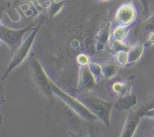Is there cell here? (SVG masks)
<instances>
[{"label":"cell","mask_w":154,"mask_h":137,"mask_svg":"<svg viewBox=\"0 0 154 137\" xmlns=\"http://www.w3.org/2000/svg\"><path fill=\"white\" fill-rule=\"evenodd\" d=\"M40 27L41 23L38 24L37 26H36L35 28V30L32 32V33L29 36V37L21 44V45L17 48V50L14 53L13 57H12V59L11 60L5 72L4 76H3V80L5 79V78L8 76L9 74H10L15 68L19 66L27 58L30 51H31L33 43H34L35 39L38 33Z\"/></svg>","instance_id":"4"},{"label":"cell","mask_w":154,"mask_h":137,"mask_svg":"<svg viewBox=\"0 0 154 137\" xmlns=\"http://www.w3.org/2000/svg\"><path fill=\"white\" fill-rule=\"evenodd\" d=\"M89 67H90V70H91V72H93V74L95 75L97 80L99 79L101 77L103 76L102 65L95 63V62H90V64H89Z\"/></svg>","instance_id":"18"},{"label":"cell","mask_w":154,"mask_h":137,"mask_svg":"<svg viewBox=\"0 0 154 137\" xmlns=\"http://www.w3.org/2000/svg\"><path fill=\"white\" fill-rule=\"evenodd\" d=\"M76 61L80 66H88L90 63V57L85 54H81L77 57Z\"/></svg>","instance_id":"20"},{"label":"cell","mask_w":154,"mask_h":137,"mask_svg":"<svg viewBox=\"0 0 154 137\" xmlns=\"http://www.w3.org/2000/svg\"><path fill=\"white\" fill-rule=\"evenodd\" d=\"M144 116H147V117H154V108H150V109L147 110V111L145 112Z\"/></svg>","instance_id":"24"},{"label":"cell","mask_w":154,"mask_h":137,"mask_svg":"<svg viewBox=\"0 0 154 137\" xmlns=\"http://www.w3.org/2000/svg\"><path fill=\"white\" fill-rule=\"evenodd\" d=\"M51 84L52 86L53 92L56 96L60 97L63 102L67 104L72 109H73L78 114H79L81 117L89 121H93L97 119V116L95 115L82 102L81 99H78L74 96H71L69 93L65 92L64 90H62L60 87H59L51 79Z\"/></svg>","instance_id":"3"},{"label":"cell","mask_w":154,"mask_h":137,"mask_svg":"<svg viewBox=\"0 0 154 137\" xmlns=\"http://www.w3.org/2000/svg\"><path fill=\"white\" fill-rule=\"evenodd\" d=\"M29 69L30 75L35 86L48 100L51 102L54 93L51 84V78L48 77L40 62L36 58L32 60L29 64Z\"/></svg>","instance_id":"2"},{"label":"cell","mask_w":154,"mask_h":137,"mask_svg":"<svg viewBox=\"0 0 154 137\" xmlns=\"http://www.w3.org/2000/svg\"><path fill=\"white\" fill-rule=\"evenodd\" d=\"M65 1H61L60 2L55 3L54 5H53L51 7V10H50V13L52 16H55L60 10L63 8V6L64 5Z\"/></svg>","instance_id":"21"},{"label":"cell","mask_w":154,"mask_h":137,"mask_svg":"<svg viewBox=\"0 0 154 137\" xmlns=\"http://www.w3.org/2000/svg\"><path fill=\"white\" fill-rule=\"evenodd\" d=\"M111 22L105 23L102 26L96 36V49L102 51L109 44L111 39Z\"/></svg>","instance_id":"10"},{"label":"cell","mask_w":154,"mask_h":137,"mask_svg":"<svg viewBox=\"0 0 154 137\" xmlns=\"http://www.w3.org/2000/svg\"><path fill=\"white\" fill-rule=\"evenodd\" d=\"M98 1H100V2H106L108 0H98Z\"/></svg>","instance_id":"25"},{"label":"cell","mask_w":154,"mask_h":137,"mask_svg":"<svg viewBox=\"0 0 154 137\" xmlns=\"http://www.w3.org/2000/svg\"><path fill=\"white\" fill-rule=\"evenodd\" d=\"M80 99L95 115L97 116L98 118L107 126H110L114 102L99 97L93 90L84 92L80 95Z\"/></svg>","instance_id":"1"},{"label":"cell","mask_w":154,"mask_h":137,"mask_svg":"<svg viewBox=\"0 0 154 137\" xmlns=\"http://www.w3.org/2000/svg\"><path fill=\"white\" fill-rule=\"evenodd\" d=\"M131 26H117L112 32H111V38L116 40L124 41L127 36Z\"/></svg>","instance_id":"15"},{"label":"cell","mask_w":154,"mask_h":137,"mask_svg":"<svg viewBox=\"0 0 154 137\" xmlns=\"http://www.w3.org/2000/svg\"><path fill=\"white\" fill-rule=\"evenodd\" d=\"M129 51H120L114 54V60L119 66H128L129 63Z\"/></svg>","instance_id":"17"},{"label":"cell","mask_w":154,"mask_h":137,"mask_svg":"<svg viewBox=\"0 0 154 137\" xmlns=\"http://www.w3.org/2000/svg\"><path fill=\"white\" fill-rule=\"evenodd\" d=\"M96 78L88 66H80L78 85L83 91H91L97 87Z\"/></svg>","instance_id":"8"},{"label":"cell","mask_w":154,"mask_h":137,"mask_svg":"<svg viewBox=\"0 0 154 137\" xmlns=\"http://www.w3.org/2000/svg\"><path fill=\"white\" fill-rule=\"evenodd\" d=\"M144 116L142 111L138 108L136 110H129V113L126 118V123L123 126L120 136L122 137H132L138 128L141 117Z\"/></svg>","instance_id":"7"},{"label":"cell","mask_w":154,"mask_h":137,"mask_svg":"<svg viewBox=\"0 0 154 137\" xmlns=\"http://www.w3.org/2000/svg\"><path fill=\"white\" fill-rule=\"evenodd\" d=\"M140 1L142 3L143 8H144L143 14L144 16H147L150 13V2H151V0H140Z\"/></svg>","instance_id":"23"},{"label":"cell","mask_w":154,"mask_h":137,"mask_svg":"<svg viewBox=\"0 0 154 137\" xmlns=\"http://www.w3.org/2000/svg\"><path fill=\"white\" fill-rule=\"evenodd\" d=\"M118 67L119 66L114 60L104 63L102 65V74H103L104 78L106 80L114 78L118 72Z\"/></svg>","instance_id":"14"},{"label":"cell","mask_w":154,"mask_h":137,"mask_svg":"<svg viewBox=\"0 0 154 137\" xmlns=\"http://www.w3.org/2000/svg\"><path fill=\"white\" fill-rule=\"evenodd\" d=\"M144 44L145 47H150L154 45V31L150 33L146 36V39Z\"/></svg>","instance_id":"22"},{"label":"cell","mask_w":154,"mask_h":137,"mask_svg":"<svg viewBox=\"0 0 154 137\" xmlns=\"http://www.w3.org/2000/svg\"><path fill=\"white\" fill-rule=\"evenodd\" d=\"M32 27L31 26L20 30H14L5 26L2 23L0 26V39L9 47L12 52L14 53L23 43L24 35Z\"/></svg>","instance_id":"5"},{"label":"cell","mask_w":154,"mask_h":137,"mask_svg":"<svg viewBox=\"0 0 154 137\" xmlns=\"http://www.w3.org/2000/svg\"><path fill=\"white\" fill-rule=\"evenodd\" d=\"M144 44L141 40L135 42L129 50V63L128 66H132L136 63L142 56L144 52Z\"/></svg>","instance_id":"12"},{"label":"cell","mask_w":154,"mask_h":137,"mask_svg":"<svg viewBox=\"0 0 154 137\" xmlns=\"http://www.w3.org/2000/svg\"><path fill=\"white\" fill-rule=\"evenodd\" d=\"M153 136H154V135H153Z\"/></svg>","instance_id":"26"},{"label":"cell","mask_w":154,"mask_h":137,"mask_svg":"<svg viewBox=\"0 0 154 137\" xmlns=\"http://www.w3.org/2000/svg\"><path fill=\"white\" fill-rule=\"evenodd\" d=\"M152 108H154V93L153 95H151L150 97L147 98V99H146L145 102L140 106L139 109L142 111L143 114L144 115L146 111Z\"/></svg>","instance_id":"19"},{"label":"cell","mask_w":154,"mask_h":137,"mask_svg":"<svg viewBox=\"0 0 154 137\" xmlns=\"http://www.w3.org/2000/svg\"><path fill=\"white\" fill-rule=\"evenodd\" d=\"M110 45H111V51L114 54L120 51H129L131 48L129 42H125L124 41L116 40L111 38L110 40Z\"/></svg>","instance_id":"16"},{"label":"cell","mask_w":154,"mask_h":137,"mask_svg":"<svg viewBox=\"0 0 154 137\" xmlns=\"http://www.w3.org/2000/svg\"><path fill=\"white\" fill-rule=\"evenodd\" d=\"M138 102V96L132 91L126 93L123 96H120L114 102V107L118 111H126L130 110Z\"/></svg>","instance_id":"9"},{"label":"cell","mask_w":154,"mask_h":137,"mask_svg":"<svg viewBox=\"0 0 154 137\" xmlns=\"http://www.w3.org/2000/svg\"><path fill=\"white\" fill-rule=\"evenodd\" d=\"M137 17V10L135 5L130 2H123L117 8L115 20L118 25L132 26Z\"/></svg>","instance_id":"6"},{"label":"cell","mask_w":154,"mask_h":137,"mask_svg":"<svg viewBox=\"0 0 154 137\" xmlns=\"http://www.w3.org/2000/svg\"><path fill=\"white\" fill-rule=\"evenodd\" d=\"M154 31V13L148 17L147 20L143 21L140 24L138 30H136V35L139 36H146L151 32Z\"/></svg>","instance_id":"13"},{"label":"cell","mask_w":154,"mask_h":137,"mask_svg":"<svg viewBox=\"0 0 154 137\" xmlns=\"http://www.w3.org/2000/svg\"><path fill=\"white\" fill-rule=\"evenodd\" d=\"M135 76L131 75L126 79V81H115L111 86L112 91L114 92V94L117 95V97L123 96L126 93H129L132 91V87L133 84Z\"/></svg>","instance_id":"11"}]
</instances>
